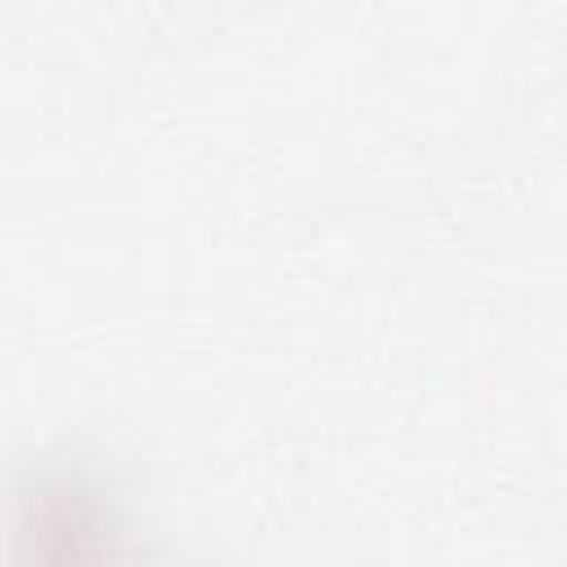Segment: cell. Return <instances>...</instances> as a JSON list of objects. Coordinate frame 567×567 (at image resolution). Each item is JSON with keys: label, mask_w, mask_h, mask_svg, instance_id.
<instances>
[{"label": "cell", "mask_w": 567, "mask_h": 567, "mask_svg": "<svg viewBox=\"0 0 567 567\" xmlns=\"http://www.w3.org/2000/svg\"><path fill=\"white\" fill-rule=\"evenodd\" d=\"M22 567H120V527L75 483H44L18 518Z\"/></svg>", "instance_id": "obj_1"}]
</instances>
